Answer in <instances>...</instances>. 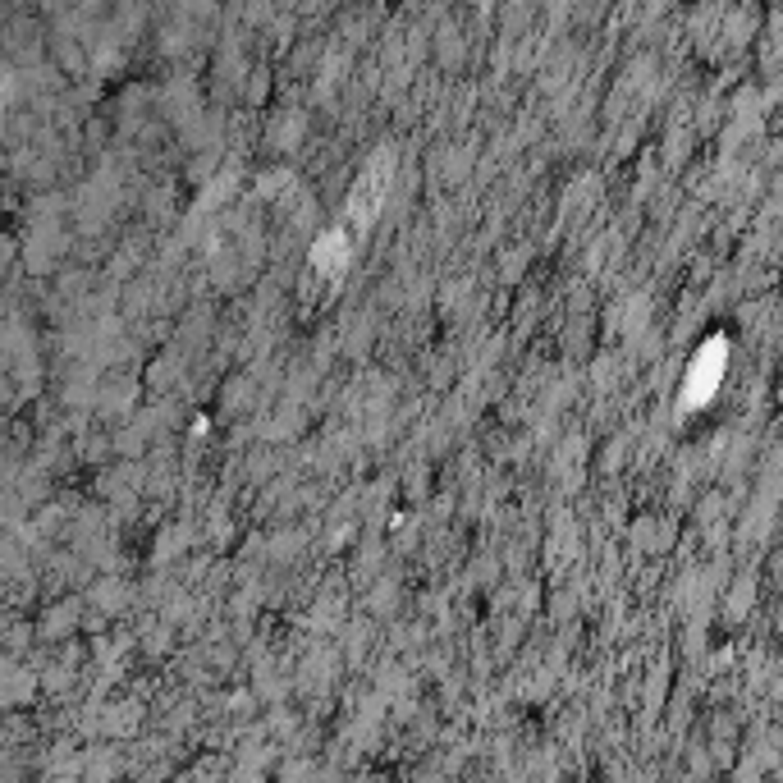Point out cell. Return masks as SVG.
Instances as JSON below:
<instances>
[{"mask_svg": "<svg viewBox=\"0 0 783 783\" xmlns=\"http://www.w3.org/2000/svg\"><path fill=\"white\" fill-rule=\"evenodd\" d=\"M719 376H724V344L710 339V348H701L687 371V403H706L719 390Z\"/></svg>", "mask_w": 783, "mask_h": 783, "instance_id": "cell-1", "label": "cell"}]
</instances>
